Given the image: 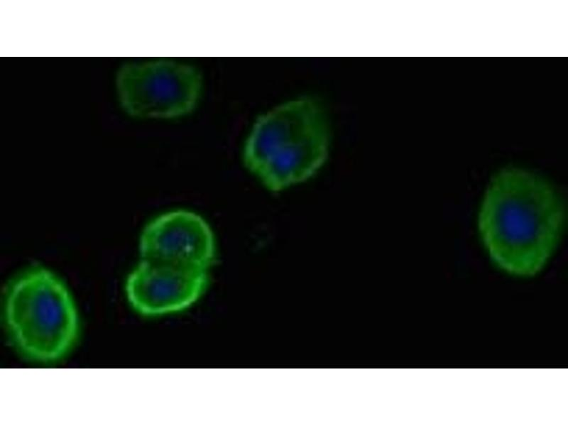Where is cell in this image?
I'll return each instance as SVG.
<instances>
[{
  "label": "cell",
  "mask_w": 568,
  "mask_h": 426,
  "mask_svg": "<svg viewBox=\"0 0 568 426\" xmlns=\"http://www.w3.org/2000/svg\"><path fill=\"white\" fill-rule=\"evenodd\" d=\"M564 220L562 198L550 182L531 171L509 168L490 180L477 226L496 266L512 275L529 276L555 253Z\"/></svg>",
  "instance_id": "6da1fadb"
},
{
  "label": "cell",
  "mask_w": 568,
  "mask_h": 426,
  "mask_svg": "<svg viewBox=\"0 0 568 426\" xmlns=\"http://www.w3.org/2000/svg\"><path fill=\"white\" fill-rule=\"evenodd\" d=\"M201 88V77L194 67L171 60L126 64L116 76L120 103L137 117L184 115L197 103Z\"/></svg>",
  "instance_id": "3957f363"
},
{
  "label": "cell",
  "mask_w": 568,
  "mask_h": 426,
  "mask_svg": "<svg viewBox=\"0 0 568 426\" xmlns=\"http://www.w3.org/2000/svg\"><path fill=\"white\" fill-rule=\"evenodd\" d=\"M208 281L207 270L141 260L127 278L126 293L140 313L163 315L189 307Z\"/></svg>",
  "instance_id": "5b68a950"
},
{
  "label": "cell",
  "mask_w": 568,
  "mask_h": 426,
  "mask_svg": "<svg viewBox=\"0 0 568 426\" xmlns=\"http://www.w3.org/2000/svg\"><path fill=\"white\" fill-rule=\"evenodd\" d=\"M328 151L326 124L286 145L265 163L257 176L271 191H280L311 178Z\"/></svg>",
  "instance_id": "52a82bcc"
},
{
  "label": "cell",
  "mask_w": 568,
  "mask_h": 426,
  "mask_svg": "<svg viewBox=\"0 0 568 426\" xmlns=\"http://www.w3.org/2000/svg\"><path fill=\"white\" fill-rule=\"evenodd\" d=\"M139 251L141 260L208 270L215 259L216 244L203 217L177 209L160 214L146 225Z\"/></svg>",
  "instance_id": "277c9868"
},
{
  "label": "cell",
  "mask_w": 568,
  "mask_h": 426,
  "mask_svg": "<svg viewBox=\"0 0 568 426\" xmlns=\"http://www.w3.org/2000/svg\"><path fill=\"white\" fill-rule=\"evenodd\" d=\"M325 124L317 104L308 98L287 102L261 116L244 149L246 168L256 175L278 151Z\"/></svg>",
  "instance_id": "8992f818"
},
{
  "label": "cell",
  "mask_w": 568,
  "mask_h": 426,
  "mask_svg": "<svg viewBox=\"0 0 568 426\" xmlns=\"http://www.w3.org/2000/svg\"><path fill=\"white\" fill-rule=\"evenodd\" d=\"M4 314L17 348L35 360L59 359L77 337L79 320L73 299L62 280L44 268H31L11 283Z\"/></svg>",
  "instance_id": "7a4b0ae2"
}]
</instances>
